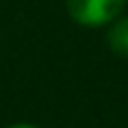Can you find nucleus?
Returning a JSON list of instances; mask_svg holds the SVG:
<instances>
[{
  "instance_id": "nucleus-1",
  "label": "nucleus",
  "mask_w": 128,
  "mask_h": 128,
  "mask_svg": "<svg viewBox=\"0 0 128 128\" xmlns=\"http://www.w3.org/2000/svg\"><path fill=\"white\" fill-rule=\"evenodd\" d=\"M124 4L126 0H65L70 18L83 27H101L112 22L122 14Z\"/></svg>"
},
{
  "instance_id": "nucleus-2",
  "label": "nucleus",
  "mask_w": 128,
  "mask_h": 128,
  "mask_svg": "<svg viewBox=\"0 0 128 128\" xmlns=\"http://www.w3.org/2000/svg\"><path fill=\"white\" fill-rule=\"evenodd\" d=\"M108 45L115 54L128 58V16L119 18L108 32Z\"/></svg>"
},
{
  "instance_id": "nucleus-3",
  "label": "nucleus",
  "mask_w": 128,
  "mask_h": 128,
  "mask_svg": "<svg viewBox=\"0 0 128 128\" xmlns=\"http://www.w3.org/2000/svg\"><path fill=\"white\" fill-rule=\"evenodd\" d=\"M11 128H38V126H34V124H14Z\"/></svg>"
}]
</instances>
